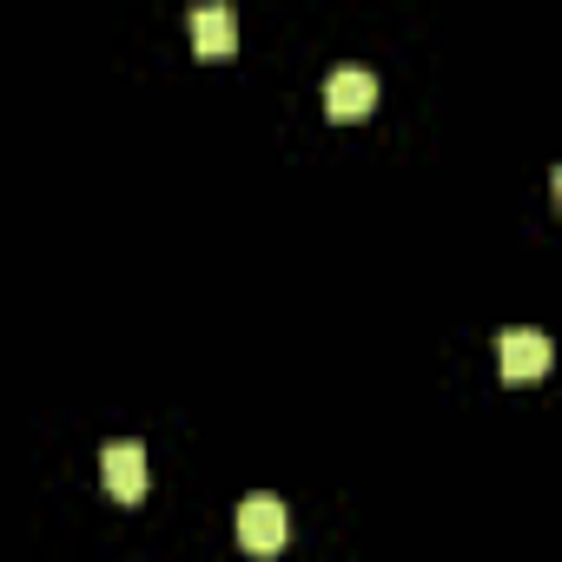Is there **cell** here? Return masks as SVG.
<instances>
[{
  "instance_id": "1",
  "label": "cell",
  "mask_w": 562,
  "mask_h": 562,
  "mask_svg": "<svg viewBox=\"0 0 562 562\" xmlns=\"http://www.w3.org/2000/svg\"><path fill=\"white\" fill-rule=\"evenodd\" d=\"M285 536H292V522H285V503H278V496H245L238 503V542L251 555H278Z\"/></svg>"
},
{
  "instance_id": "2",
  "label": "cell",
  "mask_w": 562,
  "mask_h": 562,
  "mask_svg": "<svg viewBox=\"0 0 562 562\" xmlns=\"http://www.w3.org/2000/svg\"><path fill=\"white\" fill-rule=\"evenodd\" d=\"M186 34H192V54L199 60H232L238 54V14L225 0H205V8L186 14Z\"/></svg>"
},
{
  "instance_id": "3",
  "label": "cell",
  "mask_w": 562,
  "mask_h": 562,
  "mask_svg": "<svg viewBox=\"0 0 562 562\" xmlns=\"http://www.w3.org/2000/svg\"><path fill=\"white\" fill-rule=\"evenodd\" d=\"M549 358H555V351H549V338H542V331H503V338H496V364H503V378H509V384L542 378V371H549Z\"/></svg>"
},
{
  "instance_id": "4",
  "label": "cell",
  "mask_w": 562,
  "mask_h": 562,
  "mask_svg": "<svg viewBox=\"0 0 562 562\" xmlns=\"http://www.w3.org/2000/svg\"><path fill=\"white\" fill-rule=\"evenodd\" d=\"M100 476H106V490H113L120 503H139V496L153 490V470H146V450H139V443H106Z\"/></svg>"
},
{
  "instance_id": "5",
  "label": "cell",
  "mask_w": 562,
  "mask_h": 562,
  "mask_svg": "<svg viewBox=\"0 0 562 562\" xmlns=\"http://www.w3.org/2000/svg\"><path fill=\"white\" fill-rule=\"evenodd\" d=\"M378 106V80L364 74V67H338L331 80H325V113L331 120H364Z\"/></svg>"
}]
</instances>
